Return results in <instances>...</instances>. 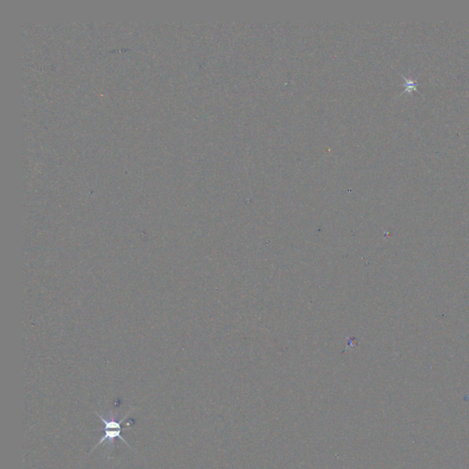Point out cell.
Wrapping results in <instances>:
<instances>
[{"label": "cell", "instance_id": "1", "mask_svg": "<svg viewBox=\"0 0 469 469\" xmlns=\"http://www.w3.org/2000/svg\"><path fill=\"white\" fill-rule=\"evenodd\" d=\"M131 411H132V410H129L128 415H126V417L122 420H120V421H115V420H108V421H107V420H105L104 417H102L101 415L96 412L97 416L99 417V419L105 424V427H104L105 435L101 438L100 441L97 443L96 446H95V447L92 449L91 453L94 451L96 448H97L98 446H100L103 443H105V441H108L109 445H111V447H114V441L116 438H119L122 442L125 443L130 449H132V447H130L128 443L126 442L123 438H122V436H121V425H120L121 423H123L124 421L126 420V418L128 417Z\"/></svg>", "mask_w": 469, "mask_h": 469}, {"label": "cell", "instance_id": "2", "mask_svg": "<svg viewBox=\"0 0 469 469\" xmlns=\"http://www.w3.org/2000/svg\"><path fill=\"white\" fill-rule=\"evenodd\" d=\"M402 77H403V79H404V80L406 81L405 92H411L412 90H416V91H418V90L415 88V87L418 86V84H417V82H413V80H412V79H408V78L405 77V76H402Z\"/></svg>", "mask_w": 469, "mask_h": 469}]
</instances>
